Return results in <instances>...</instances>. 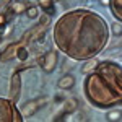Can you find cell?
Instances as JSON below:
<instances>
[{
    "label": "cell",
    "instance_id": "obj_2",
    "mask_svg": "<svg viewBox=\"0 0 122 122\" xmlns=\"http://www.w3.org/2000/svg\"><path fill=\"white\" fill-rule=\"evenodd\" d=\"M86 101L99 109L122 104V65L114 60H103L83 81Z\"/></svg>",
    "mask_w": 122,
    "mask_h": 122
},
{
    "label": "cell",
    "instance_id": "obj_10",
    "mask_svg": "<svg viewBox=\"0 0 122 122\" xmlns=\"http://www.w3.org/2000/svg\"><path fill=\"white\" fill-rule=\"evenodd\" d=\"M15 10H16V11H23V5H21V3H16V5H15Z\"/></svg>",
    "mask_w": 122,
    "mask_h": 122
},
{
    "label": "cell",
    "instance_id": "obj_5",
    "mask_svg": "<svg viewBox=\"0 0 122 122\" xmlns=\"http://www.w3.org/2000/svg\"><path fill=\"white\" fill-rule=\"evenodd\" d=\"M56 64H57V51H49L47 54H44V57H41V62H39V65L47 73H51L56 68Z\"/></svg>",
    "mask_w": 122,
    "mask_h": 122
},
{
    "label": "cell",
    "instance_id": "obj_4",
    "mask_svg": "<svg viewBox=\"0 0 122 122\" xmlns=\"http://www.w3.org/2000/svg\"><path fill=\"white\" fill-rule=\"evenodd\" d=\"M20 94H21V75L20 72H15L11 75V80H10V93H8V98L11 101H18L20 99Z\"/></svg>",
    "mask_w": 122,
    "mask_h": 122
},
{
    "label": "cell",
    "instance_id": "obj_8",
    "mask_svg": "<svg viewBox=\"0 0 122 122\" xmlns=\"http://www.w3.org/2000/svg\"><path fill=\"white\" fill-rule=\"evenodd\" d=\"M38 3L47 15H54V10L56 8H54V2L52 0H38Z\"/></svg>",
    "mask_w": 122,
    "mask_h": 122
},
{
    "label": "cell",
    "instance_id": "obj_7",
    "mask_svg": "<svg viewBox=\"0 0 122 122\" xmlns=\"http://www.w3.org/2000/svg\"><path fill=\"white\" fill-rule=\"evenodd\" d=\"M75 85V78L72 75H64L59 81H57V86L59 88H62V90H68V88H72Z\"/></svg>",
    "mask_w": 122,
    "mask_h": 122
},
{
    "label": "cell",
    "instance_id": "obj_3",
    "mask_svg": "<svg viewBox=\"0 0 122 122\" xmlns=\"http://www.w3.org/2000/svg\"><path fill=\"white\" fill-rule=\"evenodd\" d=\"M0 122H23V112L15 101L0 96Z\"/></svg>",
    "mask_w": 122,
    "mask_h": 122
},
{
    "label": "cell",
    "instance_id": "obj_9",
    "mask_svg": "<svg viewBox=\"0 0 122 122\" xmlns=\"http://www.w3.org/2000/svg\"><path fill=\"white\" fill-rule=\"evenodd\" d=\"M26 13H28L29 18H36V15H38V8H36V7H28V8H26Z\"/></svg>",
    "mask_w": 122,
    "mask_h": 122
},
{
    "label": "cell",
    "instance_id": "obj_6",
    "mask_svg": "<svg viewBox=\"0 0 122 122\" xmlns=\"http://www.w3.org/2000/svg\"><path fill=\"white\" fill-rule=\"evenodd\" d=\"M109 7H111L112 16L119 23H122V0H109Z\"/></svg>",
    "mask_w": 122,
    "mask_h": 122
},
{
    "label": "cell",
    "instance_id": "obj_1",
    "mask_svg": "<svg viewBox=\"0 0 122 122\" xmlns=\"http://www.w3.org/2000/svg\"><path fill=\"white\" fill-rule=\"evenodd\" d=\"M111 36L107 21L93 10L75 8L57 18L52 38L54 44L73 60H90L103 52Z\"/></svg>",
    "mask_w": 122,
    "mask_h": 122
}]
</instances>
